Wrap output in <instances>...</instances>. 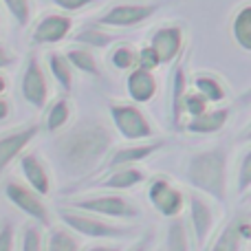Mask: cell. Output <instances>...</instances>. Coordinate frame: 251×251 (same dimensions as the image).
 Returning a JSON list of instances; mask_svg holds the SVG:
<instances>
[{"instance_id": "cell-23", "label": "cell", "mask_w": 251, "mask_h": 251, "mask_svg": "<svg viewBox=\"0 0 251 251\" xmlns=\"http://www.w3.org/2000/svg\"><path fill=\"white\" fill-rule=\"evenodd\" d=\"M194 86H196V93L207 100V104L225 100V88H223V84L218 82L216 77H212V75H199Z\"/></svg>"}, {"instance_id": "cell-14", "label": "cell", "mask_w": 251, "mask_h": 251, "mask_svg": "<svg viewBox=\"0 0 251 251\" xmlns=\"http://www.w3.org/2000/svg\"><path fill=\"white\" fill-rule=\"evenodd\" d=\"M20 168H22V174H25L26 183L31 185V190L40 196H47L49 190H51V181H49L47 168H44L42 161L35 154H25L20 159Z\"/></svg>"}, {"instance_id": "cell-22", "label": "cell", "mask_w": 251, "mask_h": 251, "mask_svg": "<svg viewBox=\"0 0 251 251\" xmlns=\"http://www.w3.org/2000/svg\"><path fill=\"white\" fill-rule=\"evenodd\" d=\"M234 38L243 51H251V7L245 4L234 18Z\"/></svg>"}, {"instance_id": "cell-35", "label": "cell", "mask_w": 251, "mask_h": 251, "mask_svg": "<svg viewBox=\"0 0 251 251\" xmlns=\"http://www.w3.org/2000/svg\"><path fill=\"white\" fill-rule=\"evenodd\" d=\"M13 249V225L11 223H0V251Z\"/></svg>"}, {"instance_id": "cell-40", "label": "cell", "mask_w": 251, "mask_h": 251, "mask_svg": "<svg viewBox=\"0 0 251 251\" xmlns=\"http://www.w3.org/2000/svg\"><path fill=\"white\" fill-rule=\"evenodd\" d=\"M88 251H119V247H91Z\"/></svg>"}, {"instance_id": "cell-36", "label": "cell", "mask_w": 251, "mask_h": 251, "mask_svg": "<svg viewBox=\"0 0 251 251\" xmlns=\"http://www.w3.org/2000/svg\"><path fill=\"white\" fill-rule=\"evenodd\" d=\"M53 2H55L57 7L66 9V11H79V9H84L86 4L95 2V0H53Z\"/></svg>"}, {"instance_id": "cell-3", "label": "cell", "mask_w": 251, "mask_h": 251, "mask_svg": "<svg viewBox=\"0 0 251 251\" xmlns=\"http://www.w3.org/2000/svg\"><path fill=\"white\" fill-rule=\"evenodd\" d=\"M60 218L66 227H71L73 231H77L82 236H88V238H122V236L128 234V229H124V227L110 225V223L86 212L64 209V212H60Z\"/></svg>"}, {"instance_id": "cell-9", "label": "cell", "mask_w": 251, "mask_h": 251, "mask_svg": "<svg viewBox=\"0 0 251 251\" xmlns=\"http://www.w3.org/2000/svg\"><path fill=\"white\" fill-rule=\"evenodd\" d=\"M154 13V4H117L100 16V25L104 26H134L148 20Z\"/></svg>"}, {"instance_id": "cell-31", "label": "cell", "mask_w": 251, "mask_h": 251, "mask_svg": "<svg viewBox=\"0 0 251 251\" xmlns=\"http://www.w3.org/2000/svg\"><path fill=\"white\" fill-rule=\"evenodd\" d=\"M4 4H7L9 13H11L13 18H16L18 25H29L31 20V4L29 0H4Z\"/></svg>"}, {"instance_id": "cell-39", "label": "cell", "mask_w": 251, "mask_h": 251, "mask_svg": "<svg viewBox=\"0 0 251 251\" xmlns=\"http://www.w3.org/2000/svg\"><path fill=\"white\" fill-rule=\"evenodd\" d=\"M146 249H148V243L146 240H141V243L134 245V249H130V251H146Z\"/></svg>"}, {"instance_id": "cell-7", "label": "cell", "mask_w": 251, "mask_h": 251, "mask_svg": "<svg viewBox=\"0 0 251 251\" xmlns=\"http://www.w3.org/2000/svg\"><path fill=\"white\" fill-rule=\"evenodd\" d=\"M148 199L156 207V212L163 216H178L183 209V192L176 190L170 181L165 178H154L148 187Z\"/></svg>"}, {"instance_id": "cell-1", "label": "cell", "mask_w": 251, "mask_h": 251, "mask_svg": "<svg viewBox=\"0 0 251 251\" xmlns=\"http://www.w3.org/2000/svg\"><path fill=\"white\" fill-rule=\"evenodd\" d=\"M110 143H113V137L104 126L82 124L57 141V152L66 172L79 176V174L91 172L104 159Z\"/></svg>"}, {"instance_id": "cell-20", "label": "cell", "mask_w": 251, "mask_h": 251, "mask_svg": "<svg viewBox=\"0 0 251 251\" xmlns=\"http://www.w3.org/2000/svg\"><path fill=\"white\" fill-rule=\"evenodd\" d=\"M163 251H190V234H187L185 221L174 216L165 231V247Z\"/></svg>"}, {"instance_id": "cell-4", "label": "cell", "mask_w": 251, "mask_h": 251, "mask_svg": "<svg viewBox=\"0 0 251 251\" xmlns=\"http://www.w3.org/2000/svg\"><path fill=\"white\" fill-rule=\"evenodd\" d=\"M73 207L86 214H97V216L108 218H134L139 216V209L132 201L124 199L117 194H104V196H91V199L73 201Z\"/></svg>"}, {"instance_id": "cell-18", "label": "cell", "mask_w": 251, "mask_h": 251, "mask_svg": "<svg viewBox=\"0 0 251 251\" xmlns=\"http://www.w3.org/2000/svg\"><path fill=\"white\" fill-rule=\"evenodd\" d=\"M113 172L101 181V187H108V190H128L134 187L146 178V174L141 170L132 168V165H124V168H110Z\"/></svg>"}, {"instance_id": "cell-32", "label": "cell", "mask_w": 251, "mask_h": 251, "mask_svg": "<svg viewBox=\"0 0 251 251\" xmlns=\"http://www.w3.org/2000/svg\"><path fill=\"white\" fill-rule=\"evenodd\" d=\"M249 185H251V152L245 150L238 165V192L245 194L249 190Z\"/></svg>"}, {"instance_id": "cell-17", "label": "cell", "mask_w": 251, "mask_h": 251, "mask_svg": "<svg viewBox=\"0 0 251 251\" xmlns=\"http://www.w3.org/2000/svg\"><path fill=\"white\" fill-rule=\"evenodd\" d=\"M159 148H163V143H143V146H130L122 148L115 154L108 156V168H124V165H134L139 161L148 159L150 154H154Z\"/></svg>"}, {"instance_id": "cell-15", "label": "cell", "mask_w": 251, "mask_h": 251, "mask_svg": "<svg viewBox=\"0 0 251 251\" xmlns=\"http://www.w3.org/2000/svg\"><path fill=\"white\" fill-rule=\"evenodd\" d=\"M227 119H229V108H216V110H205V113L196 115L192 117L190 122L185 124L187 132H194V134H212L218 132V130L225 128Z\"/></svg>"}, {"instance_id": "cell-29", "label": "cell", "mask_w": 251, "mask_h": 251, "mask_svg": "<svg viewBox=\"0 0 251 251\" xmlns=\"http://www.w3.org/2000/svg\"><path fill=\"white\" fill-rule=\"evenodd\" d=\"M110 64L119 71H128L137 64V55H134V51L130 47L122 44V47L113 49V53H110Z\"/></svg>"}, {"instance_id": "cell-8", "label": "cell", "mask_w": 251, "mask_h": 251, "mask_svg": "<svg viewBox=\"0 0 251 251\" xmlns=\"http://www.w3.org/2000/svg\"><path fill=\"white\" fill-rule=\"evenodd\" d=\"M22 97L29 101L33 108H44L49 97V86H47V77L42 73L38 57L31 55L26 62L25 75H22Z\"/></svg>"}, {"instance_id": "cell-28", "label": "cell", "mask_w": 251, "mask_h": 251, "mask_svg": "<svg viewBox=\"0 0 251 251\" xmlns=\"http://www.w3.org/2000/svg\"><path fill=\"white\" fill-rule=\"evenodd\" d=\"M75 42L84 44L86 49H91V47L100 49V47H106V44L110 42V35L93 26V29H82L79 33H75Z\"/></svg>"}, {"instance_id": "cell-25", "label": "cell", "mask_w": 251, "mask_h": 251, "mask_svg": "<svg viewBox=\"0 0 251 251\" xmlns=\"http://www.w3.org/2000/svg\"><path fill=\"white\" fill-rule=\"evenodd\" d=\"M243 243L245 240L240 238L238 225H236V221H234L221 231V236L216 238V243L212 245V249L209 251H240V245Z\"/></svg>"}, {"instance_id": "cell-26", "label": "cell", "mask_w": 251, "mask_h": 251, "mask_svg": "<svg viewBox=\"0 0 251 251\" xmlns=\"http://www.w3.org/2000/svg\"><path fill=\"white\" fill-rule=\"evenodd\" d=\"M69 117H71L69 101H66V100L53 101V106L49 108V113H47V130H49V132H57L60 128H64V126H66Z\"/></svg>"}, {"instance_id": "cell-10", "label": "cell", "mask_w": 251, "mask_h": 251, "mask_svg": "<svg viewBox=\"0 0 251 251\" xmlns=\"http://www.w3.org/2000/svg\"><path fill=\"white\" fill-rule=\"evenodd\" d=\"M38 130H40L38 126H26V128H18L7 134H0V172H2L16 156H20V152L35 139Z\"/></svg>"}, {"instance_id": "cell-27", "label": "cell", "mask_w": 251, "mask_h": 251, "mask_svg": "<svg viewBox=\"0 0 251 251\" xmlns=\"http://www.w3.org/2000/svg\"><path fill=\"white\" fill-rule=\"evenodd\" d=\"M47 251H79V243L66 229H53L49 234Z\"/></svg>"}, {"instance_id": "cell-2", "label": "cell", "mask_w": 251, "mask_h": 251, "mask_svg": "<svg viewBox=\"0 0 251 251\" xmlns=\"http://www.w3.org/2000/svg\"><path fill=\"white\" fill-rule=\"evenodd\" d=\"M225 165H227V159L221 148L199 152L187 163V181L196 190H203L207 194L216 196L218 201H223L225 199V187H227Z\"/></svg>"}, {"instance_id": "cell-16", "label": "cell", "mask_w": 251, "mask_h": 251, "mask_svg": "<svg viewBox=\"0 0 251 251\" xmlns=\"http://www.w3.org/2000/svg\"><path fill=\"white\" fill-rule=\"evenodd\" d=\"M128 93L132 97V101L137 104H146L154 97L156 93V79L150 71L143 69H132L128 75Z\"/></svg>"}, {"instance_id": "cell-21", "label": "cell", "mask_w": 251, "mask_h": 251, "mask_svg": "<svg viewBox=\"0 0 251 251\" xmlns=\"http://www.w3.org/2000/svg\"><path fill=\"white\" fill-rule=\"evenodd\" d=\"M49 71H51L53 79L60 84V88L64 93H69L71 88H73V69H71V64L66 62L64 55L51 53V55H49Z\"/></svg>"}, {"instance_id": "cell-38", "label": "cell", "mask_w": 251, "mask_h": 251, "mask_svg": "<svg viewBox=\"0 0 251 251\" xmlns=\"http://www.w3.org/2000/svg\"><path fill=\"white\" fill-rule=\"evenodd\" d=\"M7 117H9V101L4 97H0V122Z\"/></svg>"}, {"instance_id": "cell-30", "label": "cell", "mask_w": 251, "mask_h": 251, "mask_svg": "<svg viewBox=\"0 0 251 251\" xmlns=\"http://www.w3.org/2000/svg\"><path fill=\"white\" fill-rule=\"evenodd\" d=\"M181 110H185V113H190V117H196V115L205 113L207 110V100H205L203 95H199V93H185L181 100Z\"/></svg>"}, {"instance_id": "cell-5", "label": "cell", "mask_w": 251, "mask_h": 251, "mask_svg": "<svg viewBox=\"0 0 251 251\" xmlns=\"http://www.w3.org/2000/svg\"><path fill=\"white\" fill-rule=\"evenodd\" d=\"M110 117L117 132L126 139H146L152 134L148 117L132 104H110Z\"/></svg>"}, {"instance_id": "cell-12", "label": "cell", "mask_w": 251, "mask_h": 251, "mask_svg": "<svg viewBox=\"0 0 251 251\" xmlns=\"http://www.w3.org/2000/svg\"><path fill=\"white\" fill-rule=\"evenodd\" d=\"M73 20L69 16H60V13H51V16L42 18L33 31V42L35 44H55L62 42L66 35L71 33Z\"/></svg>"}, {"instance_id": "cell-24", "label": "cell", "mask_w": 251, "mask_h": 251, "mask_svg": "<svg viewBox=\"0 0 251 251\" xmlns=\"http://www.w3.org/2000/svg\"><path fill=\"white\" fill-rule=\"evenodd\" d=\"M185 95V69L178 66L174 71V82H172V122L174 128H181V100Z\"/></svg>"}, {"instance_id": "cell-34", "label": "cell", "mask_w": 251, "mask_h": 251, "mask_svg": "<svg viewBox=\"0 0 251 251\" xmlns=\"http://www.w3.org/2000/svg\"><path fill=\"white\" fill-rule=\"evenodd\" d=\"M22 251H42V236L35 227H26L22 236Z\"/></svg>"}, {"instance_id": "cell-41", "label": "cell", "mask_w": 251, "mask_h": 251, "mask_svg": "<svg viewBox=\"0 0 251 251\" xmlns=\"http://www.w3.org/2000/svg\"><path fill=\"white\" fill-rule=\"evenodd\" d=\"M7 91V79L2 77V75H0V97H2V93Z\"/></svg>"}, {"instance_id": "cell-37", "label": "cell", "mask_w": 251, "mask_h": 251, "mask_svg": "<svg viewBox=\"0 0 251 251\" xmlns=\"http://www.w3.org/2000/svg\"><path fill=\"white\" fill-rule=\"evenodd\" d=\"M11 64H13L11 51H9L7 47H2V44H0V69H7V66H11Z\"/></svg>"}, {"instance_id": "cell-11", "label": "cell", "mask_w": 251, "mask_h": 251, "mask_svg": "<svg viewBox=\"0 0 251 251\" xmlns=\"http://www.w3.org/2000/svg\"><path fill=\"white\" fill-rule=\"evenodd\" d=\"M148 47L156 53L161 64H170L172 60H176L183 47V31L181 26H163L152 35Z\"/></svg>"}, {"instance_id": "cell-33", "label": "cell", "mask_w": 251, "mask_h": 251, "mask_svg": "<svg viewBox=\"0 0 251 251\" xmlns=\"http://www.w3.org/2000/svg\"><path fill=\"white\" fill-rule=\"evenodd\" d=\"M156 66H161V62H159V57H156V53L152 51L150 47H143L141 51H139V55H137V69H143V71H154Z\"/></svg>"}, {"instance_id": "cell-6", "label": "cell", "mask_w": 251, "mask_h": 251, "mask_svg": "<svg viewBox=\"0 0 251 251\" xmlns=\"http://www.w3.org/2000/svg\"><path fill=\"white\" fill-rule=\"evenodd\" d=\"M4 194H7V199L11 201L18 209H22L25 214H29L31 218H35L38 223H42L44 227L51 225L47 205L42 203L40 194H35L31 187L22 185V183H18V181H7L4 183Z\"/></svg>"}, {"instance_id": "cell-13", "label": "cell", "mask_w": 251, "mask_h": 251, "mask_svg": "<svg viewBox=\"0 0 251 251\" xmlns=\"http://www.w3.org/2000/svg\"><path fill=\"white\" fill-rule=\"evenodd\" d=\"M190 218H192V229H194L196 243H199V247H203L214 227V212L203 196L190 194Z\"/></svg>"}, {"instance_id": "cell-19", "label": "cell", "mask_w": 251, "mask_h": 251, "mask_svg": "<svg viewBox=\"0 0 251 251\" xmlns=\"http://www.w3.org/2000/svg\"><path fill=\"white\" fill-rule=\"evenodd\" d=\"M64 57H66V62L71 64V69H77V71H82V73H86V75H100V66H97V60H95V55H93V51L91 49H86V47H71L69 51L64 53Z\"/></svg>"}]
</instances>
